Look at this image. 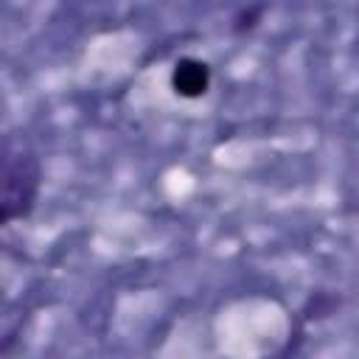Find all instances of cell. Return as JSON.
Listing matches in <instances>:
<instances>
[{
  "mask_svg": "<svg viewBox=\"0 0 359 359\" xmlns=\"http://www.w3.org/2000/svg\"><path fill=\"white\" fill-rule=\"evenodd\" d=\"M210 79H213L210 65L202 59H194V56H182L171 67V90H174V95L188 98V101L202 98L210 90Z\"/></svg>",
  "mask_w": 359,
  "mask_h": 359,
  "instance_id": "obj_2",
  "label": "cell"
},
{
  "mask_svg": "<svg viewBox=\"0 0 359 359\" xmlns=\"http://www.w3.org/2000/svg\"><path fill=\"white\" fill-rule=\"evenodd\" d=\"M42 191L39 157L17 143H0V230L34 213Z\"/></svg>",
  "mask_w": 359,
  "mask_h": 359,
  "instance_id": "obj_1",
  "label": "cell"
},
{
  "mask_svg": "<svg viewBox=\"0 0 359 359\" xmlns=\"http://www.w3.org/2000/svg\"><path fill=\"white\" fill-rule=\"evenodd\" d=\"M261 14H264V8H261V6H247V8H241V11H238V17L233 20V22H236L233 28H236L238 34H244V31H252V28L258 25Z\"/></svg>",
  "mask_w": 359,
  "mask_h": 359,
  "instance_id": "obj_3",
  "label": "cell"
}]
</instances>
